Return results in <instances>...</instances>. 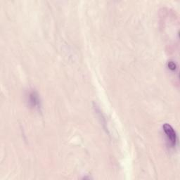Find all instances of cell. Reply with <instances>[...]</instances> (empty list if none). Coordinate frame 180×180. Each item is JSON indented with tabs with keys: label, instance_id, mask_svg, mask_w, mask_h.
Masks as SVG:
<instances>
[{
	"label": "cell",
	"instance_id": "obj_1",
	"mask_svg": "<svg viewBox=\"0 0 180 180\" xmlns=\"http://www.w3.org/2000/svg\"><path fill=\"white\" fill-rule=\"evenodd\" d=\"M163 131L166 134L167 139L170 141V144L172 147H174L176 146L177 141V137L175 131L170 125L168 123H166L163 126Z\"/></svg>",
	"mask_w": 180,
	"mask_h": 180
},
{
	"label": "cell",
	"instance_id": "obj_2",
	"mask_svg": "<svg viewBox=\"0 0 180 180\" xmlns=\"http://www.w3.org/2000/svg\"><path fill=\"white\" fill-rule=\"evenodd\" d=\"M30 103L33 106L37 107L39 104V98H38L37 94L35 92H32L30 94Z\"/></svg>",
	"mask_w": 180,
	"mask_h": 180
},
{
	"label": "cell",
	"instance_id": "obj_3",
	"mask_svg": "<svg viewBox=\"0 0 180 180\" xmlns=\"http://www.w3.org/2000/svg\"><path fill=\"white\" fill-rule=\"evenodd\" d=\"M168 68L170 70H172V71H175V70L177 68L176 63L173 62V61H170V62L168 63Z\"/></svg>",
	"mask_w": 180,
	"mask_h": 180
}]
</instances>
